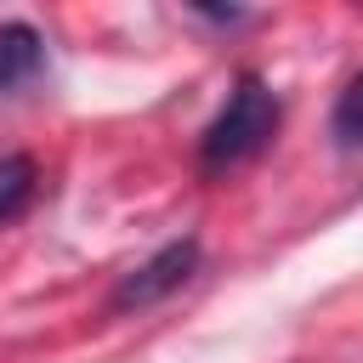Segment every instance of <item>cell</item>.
<instances>
[{
    "label": "cell",
    "mask_w": 363,
    "mask_h": 363,
    "mask_svg": "<svg viewBox=\"0 0 363 363\" xmlns=\"http://www.w3.org/2000/svg\"><path fill=\"white\" fill-rule=\"evenodd\" d=\"M278 91L261 79V74H238L227 102L216 108V119L204 125L199 136V164L204 170H233V164H250L272 136H278Z\"/></svg>",
    "instance_id": "cell-1"
},
{
    "label": "cell",
    "mask_w": 363,
    "mask_h": 363,
    "mask_svg": "<svg viewBox=\"0 0 363 363\" xmlns=\"http://www.w3.org/2000/svg\"><path fill=\"white\" fill-rule=\"evenodd\" d=\"M199 261H204L199 238H170L164 250H153L142 267H130V272L108 289V312H147V306L170 301V295L199 272Z\"/></svg>",
    "instance_id": "cell-2"
},
{
    "label": "cell",
    "mask_w": 363,
    "mask_h": 363,
    "mask_svg": "<svg viewBox=\"0 0 363 363\" xmlns=\"http://www.w3.org/2000/svg\"><path fill=\"white\" fill-rule=\"evenodd\" d=\"M40 62H45V40H40V28H28V23H0V91L34 79Z\"/></svg>",
    "instance_id": "cell-3"
},
{
    "label": "cell",
    "mask_w": 363,
    "mask_h": 363,
    "mask_svg": "<svg viewBox=\"0 0 363 363\" xmlns=\"http://www.w3.org/2000/svg\"><path fill=\"white\" fill-rule=\"evenodd\" d=\"M40 193V170L28 153H0V227L17 221Z\"/></svg>",
    "instance_id": "cell-4"
},
{
    "label": "cell",
    "mask_w": 363,
    "mask_h": 363,
    "mask_svg": "<svg viewBox=\"0 0 363 363\" xmlns=\"http://www.w3.org/2000/svg\"><path fill=\"white\" fill-rule=\"evenodd\" d=\"M329 136L340 153H363V74H352L329 108Z\"/></svg>",
    "instance_id": "cell-5"
}]
</instances>
